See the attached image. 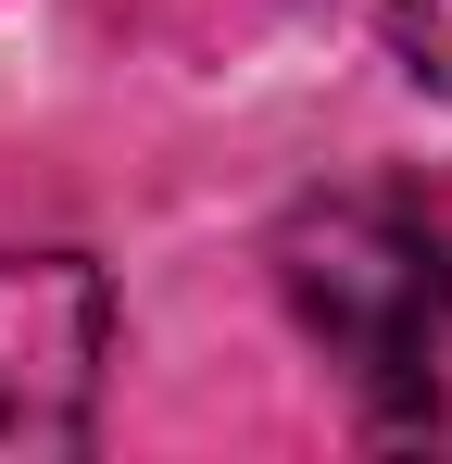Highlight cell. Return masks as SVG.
<instances>
[{
  "mask_svg": "<svg viewBox=\"0 0 452 464\" xmlns=\"http://www.w3.org/2000/svg\"><path fill=\"white\" fill-rule=\"evenodd\" d=\"M277 289L339 377L402 389L452 339V227L415 188H327L277 227Z\"/></svg>",
  "mask_w": 452,
  "mask_h": 464,
  "instance_id": "1",
  "label": "cell"
},
{
  "mask_svg": "<svg viewBox=\"0 0 452 464\" xmlns=\"http://www.w3.org/2000/svg\"><path fill=\"white\" fill-rule=\"evenodd\" d=\"M113 364V276L88 251H0V464L88 452Z\"/></svg>",
  "mask_w": 452,
  "mask_h": 464,
  "instance_id": "2",
  "label": "cell"
},
{
  "mask_svg": "<svg viewBox=\"0 0 452 464\" xmlns=\"http://www.w3.org/2000/svg\"><path fill=\"white\" fill-rule=\"evenodd\" d=\"M389 51L415 63V88L452 101V0H389Z\"/></svg>",
  "mask_w": 452,
  "mask_h": 464,
  "instance_id": "3",
  "label": "cell"
}]
</instances>
